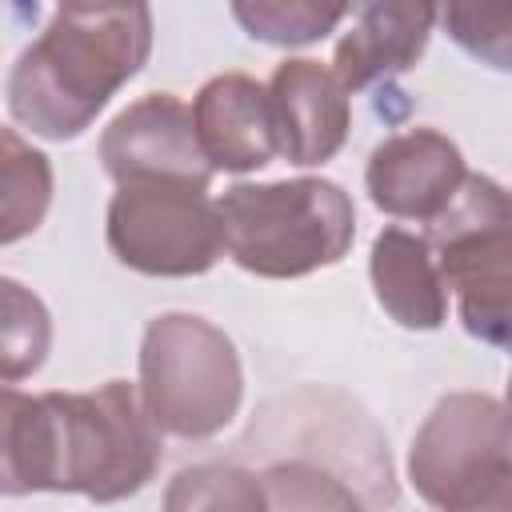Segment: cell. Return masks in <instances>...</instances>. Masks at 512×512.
<instances>
[{
	"label": "cell",
	"instance_id": "cell-1",
	"mask_svg": "<svg viewBox=\"0 0 512 512\" xmlns=\"http://www.w3.org/2000/svg\"><path fill=\"white\" fill-rule=\"evenodd\" d=\"M160 460V428L128 380H108L88 392L28 396L12 384L0 392L4 496L80 492L96 504H116L136 496Z\"/></svg>",
	"mask_w": 512,
	"mask_h": 512
},
{
	"label": "cell",
	"instance_id": "cell-2",
	"mask_svg": "<svg viewBox=\"0 0 512 512\" xmlns=\"http://www.w3.org/2000/svg\"><path fill=\"white\" fill-rule=\"evenodd\" d=\"M148 56V4H60L8 72V112L40 140H76Z\"/></svg>",
	"mask_w": 512,
	"mask_h": 512
},
{
	"label": "cell",
	"instance_id": "cell-3",
	"mask_svg": "<svg viewBox=\"0 0 512 512\" xmlns=\"http://www.w3.org/2000/svg\"><path fill=\"white\" fill-rule=\"evenodd\" d=\"M216 204L232 264L264 280H296L332 268L356 240L352 196L324 176L232 184Z\"/></svg>",
	"mask_w": 512,
	"mask_h": 512
},
{
	"label": "cell",
	"instance_id": "cell-4",
	"mask_svg": "<svg viewBox=\"0 0 512 512\" xmlns=\"http://www.w3.org/2000/svg\"><path fill=\"white\" fill-rule=\"evenodd\" d=\"M140 396L160 432L220 436L244 400V364L224 328L196 312H160L140 340Z\"/></svg>",
	"mask_w": 512,
	"mask_h": 512
},
{
	"label": "cell",
	"instance_id": "cell-5",
	"mask_svg": "<svg viewBox=\"0 0 512 512\" xmlns=\"http://www.w3.org/2000/svg\"><path fill=\"white\" fill-rule=\"evenodd\" d=\"M112 256L140 276H204L224 252V216L208 184H116L104 216Z\"/></svg>",
	"mask_w": 512,
	"mask_h": 512
},
{
	"label": "cell",
	"instance_id": "cell-6",
	"mask_svg": "<svg viewBox=\"0 0 512 512\" xmlns=\"http://www.w3.org/2000/svg\"><path fill=\"white\" fill-rule=\"evenodd\" d=\"M512 464V416L488 392H448L432 404L408 448V484L448 512Z\"/></svg>",
	"mask_w": 512,
	"mask_h": 512
},
{
	"label": "cell",
	"instance_id": "cell-7",
	"mask_svg": "<svg viewBox=\"0 0 512 512\" xmlns=\"http://www.w3.org/2000/svg\"><path fill=\"white\" fill-rule=\"evenodd\" d=\"M444 284L460 292L512 288V192L492 176L468 172L456 200L428 224Z\"/></svg>",
	"mask_w": 512,
	"mask_h": 512
},
{
	"label": "cell",
	"instance_id": "cell-8",
	"mask_svg": "<svg viewBox=\"0 0 512 512\" xmlns=\"http://www.w3.org/2000/svg\"><path fill=\"white\" fill-rule=\"evenodd\" d=\"M100 164L116 184H212V164L200 152L192 108L172 92H148L116 112L112 124L100 132Z\"/></svg>",
	"mask_w": 512,
	"mask_h": 512
},
{
	"label": "cell",
	"instance_id": "cell-9",
	"mask_svg": "<svg viewBox=\"0 0 512 512\" xmlns=\"http://www.w3.org/2000/svg\"><path fill=\"white\" fill-rule=\"evenodd\" d=\"M468 180L464 152L440 128H408L384 136L364 168L368 200L396 220L432 224Z\"/></svg>",
	"mask_w": 512,
	"mask_h": 512
},
{
	"label": "cell",
	"instance_id": "cell-10",
	"mask_svg": "<svg viewBox=\"0 0 512 512\" xmlns=\"http://www.w3.org/2000/svg\"><path fill=\"white\" fill-rule=\"evenodd\" d=\"M268 104H272V128L276 148L296 168L328 164L352 128V104L340 76L308 56L276 64L268 80Z\"/></svg>",
	"mask_w": 512,
	"mask_h": 512
},
{
	"label": "cell",
	"instance_id": "cell-11",
	"mask_svg": "<svg viewBox=\"0 0 512 512\" xmlns=\"http://www.w3.org/2000/svg\"><path fill=\"white\" fill-rule=\"evenodd\" d=\"M192 128L212 172H256L280 152L268 84L248 72H220L204 80L192 96Z\"/></svg>",
	"mask_w": 512,
	"mask_h": 512
},
{
	"label": "cell",
	"instance_id": "cell-12",
	"mask_svg": "<svg viewBox=\"0 0 512 512\" xmlns=\"http://www.w3.org/2000/svg\"><path fill=\"white\" fill-rule=\"evenodd\" d=\"M436 24H440V8L432 4H408V0L364 4L356 8L352 28L336 40L332 72L348 92H360L396 72H408L424 56Z\"/></svg>",
	"mask_w": 512,
	"mask_h": 512
},
{
	"label": "cell",
	"instance_id": "cell-13",
	"mask_svg": "<svg viewBox=\"0 0 512 512\" xmlns=\"http://www.w3.org/2000/svg\"><path fill=\"white\" fill-rule=\"evenodd\" d=\"M368 276L376 304L408 332H436L448 320V284L424 236L384 228L372 240Z\"/></svg>",
	"mask_w": 512,
	"mask_h": 512
},
{
	"label": "cell",
	"instance_id": "cell-14",
	"mask_svg": "<svg viewBox=\"0 0 512 512\" xmlns=\"http://www.w3.org/2000/svg\"><path fill=\"white\" fill-rule=\"evenodd\" d=\"M0 148H4V156H0V168H4L0 244H16L44 224V212L52 204V164L16 128L0 132Z\"/></svg>",
	"mask_w": 512,
	"mask_h": 512
},
{
	"label": "cell",
	"instance_id": "cell-15",
	"mask_svg": "<svg viewBox=\"0 0 512 512\" xmlns=\"http://www.w3.org/2000/svg\"><path fill=\"white\" fill-rule=\"evenodd\" d=\"M160 512H268L264 476L220 460L180 468L164 488Z\"/></svg>",
	"mask_w": 512,
	"mask_h": 512
},
{
	"label": "cell",
	"instance_id": "cell-16",
	"mask_svg": "<svg viewBox=\"0 0 512 512\" xmlns=\"http://www.w3.org/2000/svg\"><path fill=\"white\" fill-rule=\"evenodd\" d=\"M0 304H4V320H0V376H4V384H16V380L32 376L48 360L52 320H48L44 300L36 292H28L12 276L0 280Z\"/></svg>",
	"mask_w": 512,
	"mask_h": 512
},
{
	"label": "cell",
	"instance_id": "cell-17",
	"mask_svg": "<svg viewBox=\"0 0 512 512\" xmlns=\"http://www.w3.org/2000/svg\"><path fill=\"white\" fill-rule=\"evenodd\" d=\"M352 8L348 4H312V0H236L232 16L236 24L260 40V44H276V48H300V44H316L324 40Z\"/></svg>",
	"mask_w": 512,
	"mask_h": 512
},
{
	"label": "cell",
	"instance_id": "cell-18",
	"mask_svg": "<svg viewBox=\"0 0 512 512\" xmlns=\"http://www.w3.org/2000/svg\"><path fill=\"white\" fill-rule=\"evenodd\" d=\"M260 476L268 492V512H364L360 496L320 464L280 460Z\"/></svg>",
	"mask_w": 512,
	"mask_h": 512
},
{
	"label": "cell",
	"instance_id": "cell-19",
	"mask_svg": "<svg viewBox=\"0 0 512 512\" xmlns=\"http://www.w3.org/2000/svg\"><path fill=\"white\" fill-rule=\"evenodd\" d=\"M440 28L472 60L512 72V4H444Z\"/></svg>",
	"mask_w": 512,
	"mask_h": 512
},
{
	"label": "cell",
	"instance_id": "cell-20",
	"mask_svg": "<svg viewBox=\"0 0 512 512\" xmlns=\"http://www.w3.org/2000/svg\"><path fill=\"white\" fill-rule=\"evenodd\" d=\"M460 324L472 340L512 356V288H480L456 296Z\"/></svg>",
	"mask_w": 512,
	"mask_h": 512
},
{
	"label": "cell",
	"instance_id": "cell-21",
	"mask_svg": "<svg viewBox=\"0 0 512 512\" xmlns=\"http://www.w3.org/2000/svg\"><path fill=\"white\" fill-rule=\"evenodd\" d=\"M448 512H512V464L504 472H496L488 484H480L476 492H468Z\"/></svg>",
	"mask_w": 512,
	"mask_h": 512
},
{
	"label": "cell",
	"instance_id": "cell-22",
	"mask_svg": "<svg viewBox=\"0 0 512 512\" xmlns=\"http://www.w3.org/2000/svg\"><path fill=\"white\" fill-rule=\"evenodd\" d=\"M504 408H508V416H512V376H508V388H504Z\"/></svg>",
	"mask_w": 512,
	"mask_h": 512
}]
</instances>
